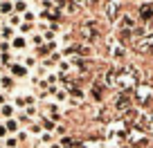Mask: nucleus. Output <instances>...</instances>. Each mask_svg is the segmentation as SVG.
Here are the masks:
<instances>
[{
    "mask_svg": "<svg viewBox=\"0 0 153 148\" xmlns=\"http://www.w3.org/2000/svg\"><path fill=\"white\" fill-rule=\"evenodd\" d=\"M0 63H2V65H11V63H14V54H11L9 49H2V52H0Z\"/></svg>",
    "mask_w": 153,
    "mask_h": 148,
    "instance_id": "16",
    "label": "nucleus"
},
{
    "mask_svg": "<svg viewBox=\"0 0 153 148\" xmlns=\"http://www.w3.org/2000/svg\"><path fill=\"white\" fill-rule=\"evenodd\" d=\"M16 139H18V144H25V141L29 139V133H27V130H23V128H20L18 133H16Z\"/></svg>",
    "mask_w": 153,
    "mask_h": 148,
    "instance_id": "24",
    "label": "nucleus"
},
{
    "mask_svg": "<svg viewBox=\"0 0 153 148\" xmlns=\"http://www.w3.org/2000/svg\"><path fill=\"white\" fill-rule=\"evenodd\" d=\"M76 56H79V58L92 56V45L90 43H76Z\"/></svg>",
    "mask_w": 153,
    "mask_h": 148,
    "instance_id": "6",
    "label": "nucleus"
},
{
    "mask_svg": "<svg viewBox=\"0 0 153 148\" xmlns=\"http://www.w3.org/2000/svg\"><path fill=\"white\" fill-rule=\"evenodd\" d=\"M34 2H41V0H34Z\"/></svg>",
    "mask_w": 153,
    "mask_h": 148,
    "instance_id": "34",
    "label": "nucleus"
},
{
    "mask_svg": "<svg viewBox=\"0 0 153 148\" xmlns=\"http://www.w3.org/2000/svg\"><path fill=\"white\" fill-rule=\"evenodd\" d=\"M16 119H18V124H20V128H23V126H29L32 124V119H29L27 115H25V112H20L18 117H16Z\"/></svg>",
    "mask_w": 153,
    "mask_h": 148,
    "instance_id": "25",
    "label": "nucleus"
},
{
    "mask_svg": "<svg viewBox=\"0 0 153 148\" xmlns=\"http://www.w3.org/2000/svg\"><path fill=\"white\" fill-rule=\"evenodd\" d=\"M117 9H120V0H106V16H108L110 20H117Z\"/></svg>",
    "mask_w": 153,
    "mask_h": 148,
    "instance_id": "4",
    "label": "nucleus"
},
{
    "mask_svg": "<svg viewBox=\"0 0 153 148\" xmlns=\"http://www.w3.org/2000/svg\"><path fill=\"white\" fill-rule=\"evenodd\" d=\"M70 67H76L79 72H83V70H86V63H83V61H81L79 56H76V58L72 56V58H70Z\"/></svg>",
    "mask_w": 153,
    "mask_h": 148,
    "instance_id": "20",
    "label": "nucleus"
},
{
    "mask_svg": "<svg viewBox=\"0 0 153 148\" xmlns=\"http://www.w3.org/2000/svg\"><path fill=\"white\" fill-rule=\"evenodd\" d=\"M117 27L120 29H131V32H133V29L137 27V18L131 16V14H122V16H117Z\"/></svg>",
    "mask_w": 153,
    "mask_h": 148,
    "instance_id": "1",
    "label": "nucleus"
},
{
    "mask_svg": "<svg viewBox=\"0 0 153 148\" xmlns=\"http://www.w3.org/2000/svg\"><path fill=\"white\" fill-rule=\"evenodd\" d=\"M43 43H45L43 34H32V36H29V45H32V47H41Z\"/></svg>",
    "mask_w": 153,
    "mask_h": 148,
    "instance_id": "18",
    "label": "nucleus"
},
{
    "mask_svg": "<svg viewBox=\"0 0 153 148\" xmlns=\"http://www.w3.org/2000/svg\"><path fill=\"white\" fill-rule=\"evenodd\" d=\"M101 90H106L104 81H95V83H92V88H90V96H92V101H97V103H99V101L104 99V92H101Z\"/></svg>",
    "mask_w": 153,
    "mask_h": 148,
    "instance_id": "5",
    "label": "nucleus"
},
{
    "mask_svg": "<svg viewBox=\"0 0 153 148\" xmlns=\"http://www.w3.org/2000/svg\"><path fill=\"white\" fill-rule=\"evenodd\" d=\"M38 148H50V146H38Z\"/></svg>",
    "mask_w": 153,
    "mask_h": 148,
    "instance_id": "32",
    "label": "nucleus"
},
{
    "mask_svg": "<svg viewBox=\"0 0 153 148\" xmlns=\"http://www.w3.org/2000/svg\"><path fill=\"white\" fill-rule=\"evenodd\" d=\"M9 47H11L9 43H5V40H0V52H2V49H9Z\"/></svg>",
    "mask_w": 153,
    "mask_h": 148,
    "instance_id": "30",
    "label": "nucleus"
},
{
    "mask_svg": "<svg viewBox=\"0 0 153 148\" xmlns=\"http://www.w3.org/2000/svg\"><path fill=\"white\" fill-rule=\"evenodd\" d=\"M16 36V32H14V27H9V25H2L0 27V40H5V43H9L11 38Z\"/></svg>",
    "mask_w": 153,
    "mask_h": 148,
    "instance_id": "8",
    "label": "nucleus"
},
{
    "mask_svg": "<svg viewBox=\"0 0 153 148\" xmlns=\"http://www.w3.org/2000/svg\"><path fill=\"white\" fill-rule=\"evenodd\" d=\"M50 148H63L61 144H50Z\"/></svg>",
    "mask_w": 153,
    "mask_h": 148,
    "instance_id": "31",
    "label": "nucleus"
},
{
    "mask_svg": "<svg viewBox=\"0 0 153 148\" xmlns=\"http://www.w3.org/2000/svg\"><path fill=\"white\" fill-rule=\"evenodd\" d=\"M65 133V128H63V126H56V128H54V135H63Z\"/></svg>",
    "mask_w": 153,
    "mask_h": 148,
    "instance_id": "29",
    "label": "nucleus"
},
{
    "mask_svg": "<svg viewBox=\"0 0 153 148\" xmlns=\"http://www.w3.org/2000/svg\"><path fill=\"white\" fill-rule=\"evenodd\" d=\"M27 45H29V40H27V36H20V34H16L14 38H11V49L14 52H25L27 49Z\"/></svg>",
    "mask_w": 153,
    "mask_h": 148,
    "instance_id": "3",
    "label": "nucleus"
},
{
    "mask_svg": "<svg viewBox=\"0 0 153 148\" xmlns=\"http://www.w3.org/2000/svg\"><path fill=\"white\" fill-rule=\"evenodd\" d=\"M11 11H14V0H0V14L9 16Z\"/></svg>",
    "mask_w": 153,
    "mask_h": 148,
    "instance_id": "12",
    "label": "nucleus"
},
{
    "mask_svg": "<svg viewBox=\"0 0 153 148\" xmlns=\"http://www.w3.org/2000/svg\"><path fill=\"white\" fill-rule=\"evenodd\" d=\"M38 141H41V146H50V144H54V133H41L38 135Z\"/></svg>",
    "mask_w": 153,
    "mask_h": 148,
    "instance_id": "14",
    "label": "nucleus"
},
{
    "mask_svg": "<svg viewBox=\"0 0 153 148\" xmlns=\"http://www.w3.org/2000/svg\"><path fill=\"white\" fill-rule=\"evenodd\" d=\"M7 103V92H0V108Z\"/></svg>",
    "mask_w": 153,
    "mask_h": 148,
    "instance_id": "28",
    "label": "nucleus"
},
{
    "mask_svg": "<svg viewBox=\"0 0 153 148\" xmlns=\"http://www.w3.org/2000/svg\"><path fill=\"white\" fill-rule=\"evenodd\" d=\"M27 133H29V135H41V133H43V126H41V124H34V121H32V124L27 126Z\"/></svg>",
    "mask_w": 153,
    "mask_h": 148,
    "instance_id": "22",
    "label": "nucleus"
},
{
    "mask_svg": "<svg viewBox=\"0 0 153 148\" xmlns=\"http://www.w3.org/2000/svg\"><path fill=\"white\" fill-rule=\"evenodd\" d=\"M5 128H7V133H9V135H16V133L20 130V124H18V119H16V117H11V119L5 121Z\"/></svg>",
    "mask_w": 153,
    "mask_h": 148,
    "instance_id": "9",
    "label": "nucleus"
},
{
    "mask_svg": "<svg viewBox=\"0 0 153 148\" xmlns=\"http://www.w3.org/2000/svg\"><path fill=\"white\" fill-rule=\"evenodd\" d=\"M20 23H23V16L20 14H16V11H11L9 16H7V25H9V27H20Z\"/></svg>",
    "mask_w": 153,
    "mask_h": 148,
    "instance_id": "11",
    "label": "nucleus"
},
{
    "mask_svg": "<svg viewBox=\"0 0 153 148\" xmlns=\"http://www.w3.org/2000/svg\"><path fill=\"white\" fill-rule=\"evenodd\" d=\"M7 135H9V133H7V128H5V124H0V139H5V137H7Z\"/></svg>",
    "mask_w": 153,
    "mask_h": 148,
    "instance_id": "27",
    "label": "nucleus"
},
{
    "mask_svg": "<svg viewBox=\"0 0 153 148\" xmlns=\"http://www.w3.org/2000/svg\"><path fill=\"white\" fill-rule=\"evenodd\" d=\"M23 112H25V115H27V117H29V119H34V117H36V115H38V110H36V105H27V108H25V110H23Z\"/></svg>",
    "mask_w": 153,
    "mask_h": 148,
    "instance_id": "26",
    "label": "nucleus"
},
{
    "mask_svg": "<svg viewBox=\"0 0 153 148\" xmlns=\"http://www.w3.org/2000/svg\"><path fill=\"white\" fill-rule=\"evenodd\" d=\"M41 126H43L45 133H54V128H56V124H54L50 117H43V119H41Z\"/></svg>",
    "mask_w": 153,
    "mask_h": 148,
    "instance_id": "17",
    "label": "nucleus"
},
{
    "mask_svg": "<svg viewBox=\"0 0 153 148\" xmlns=\"http://www.w3.org/2000/svg\"><path fill=\"white\" fill-rule=\"evenodd\" d=\"M0 148H5V146H2V144H0Z\"/></svg>",
    "mask_w": 153,
    "mask_h": 148,
    "instance_id": "35",
    "label": "nucleus"
},
{
    "mask_svg": "<svg viewBox=\"0 0 153 148\" xmlns=\"http://www.w3.org/2000/svg\"><path fill=\"white\" fill-rule=\"evenodd\" d=\"M14 108H16V110H25V108H27L25 96H14Z\"/></svg>",
    "mask_w": 153,
    "mask_h": 148,
    "instance_id": "23",
    "label": "nucleus"
},
{
    "mask_svg": "<svg viewBox=\"0 0 153 148\" xmlns=\"http://www.w3.org/2000/svg\"><path fill=\"white\" fill-rule=\"evenodd\" d=\"M0 115L5 117V119H11V117H16V108H14V103H9V101H7V103L0 108Z\"/></svg>",
    "mask_w": 153,
    "mask_h": 148,
    "instance_id": "10",
    "label": "nucleus"
},
{
    "mask_svg": "<svg viewBox=\"0 0 153 148\" xmlns=\"http://www.w3.org/2000/svg\"><path fill=\"white\" fill-rule=\"evenodd\" d=\"M9 74L14 79H25V77H29V70L23 65V63H18V61H14L9 65Z\"/></svg>",
    "mask_w": 153,
    "mask_h": 148,
    "instance_id": "2",
    "label": "nucleus"
},
{
    "mask_svg": "<svg viewBox=\"0 0 153 148\" xmlns=\"http://www.w3.org/2000/svg\"><path fill=\"white\" fill-rule=\"evenodd\" d=\"M27 9H29V2H27V0H14V11H16V14L23 16Z\"/></svg>",
    "mask_w": 153,
    "mask_h": 148,
    "instance_id": "13",
    "label": "nucleus"
},
{
    "mask_svg": "<svg viewBox=\"0 0 153 148\" xmlns=\"http://www.w3.org/2000/svg\"><path fill=\"white\" fill-rule=\"evenodd\" d=\"M14 81L16 79L11 77V74H5V77H0V88L5 92H14Z\"/></svg>",
    "mask_w": 153,
    "mask_h": 148,
    "instance_id": "7",
    "label": "nucleus"
},
{
    "mask_svg": "<svg viewBox=\"0 0 153 148\" xmlns=\"http://www.w3.org/2000/svg\"><path fill=\"white\" fill-rule=\"evenodd\" d=\"M18 32H20V36H27V34H32L34 32V23H20V27H18Z\"/></svg>",
    "mask_w": 153,
    "mask_h": 148,
    "instance_id": "19",
    "label": "nucleus"
},
{
    "mask_svg": "<svg viewBox=\"0 0 153 148\" xmlns=\"http://www.w3.org/2000/svg\"><path fill=\"white\" fill-rule=\"evenodd\" d=\"M2 146L5 148H18L20 144H18V139H16V135H7V137L2 139Z\"/></svg>",
    "mask_w": 153,
    "mask_h": 148,
    "instance_id": "15",
    "label": "nucleus"
},
{
    "mask_svg": "<svg viewBox=\"0 0 153 148\" xmlns=\"http://www.w3.org/2000/svg\"><path fill=\"white\" fill-rule=\"evenodd\" d=\"M23 20H25V23H36V20H38V14H36V11H32V9H27V11L23 14Z\"/></svg>",
    "mask_w": 153,
    "mask_h": 148,
    "instance_id": "21",
    "label": "nucleus"
},
{
    "mask_svg": "<svg viewBox=\"0 0 153 148\" xmlns=\"http://www.w3.org/2000/svg\"><path fill=\"white\" fill-rule=\"evenodd\" d=\"M0 23H2V14H0Z\"/></svg>",
    "mask_w": 153,
    "mask_h": 148,
    "instance_id": "33",
    "label": "nucleus"
}]
</instances>
